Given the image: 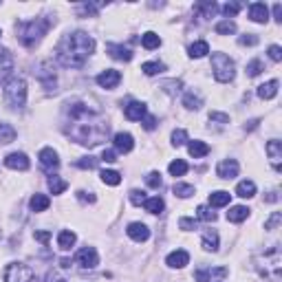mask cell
I'll use <instances>...</instances> for the list:
<instances>
[{
  "instance_id": "17",
  "label": "cell",
  "mask_w": 282,
  "mask_h": 282,
  "mask_svg": "<svg viewBox=\"0 0 282 282\" xmlns=\"http://www.w3.org/2000/svg\"><path fill=\"white\" fill-rule=\"evenodd\" d=\"M249 18L254 22H258V24H264V22L269 20V9L264 2H254L249 4Z\"/></svg>"
},
{
  "instance_id": "60",
  "label": "cell",
  "mask_w": 282,
  "mask_h": 282,
  "mask_svg": "<svg viewBox=\"0 0 282 282\" xmlns=\"http://www.w3.org/2000/svg\"><path fill=\"white\" fill-rule=\"evenodd\" d=\"M258 123H260V119H251V121L245 123V130H254V128L258 126Z\"/></svg>"
},
{
  "instance_id": "34",
  "label": "cell",
  "mask_w": 282,
  "mask_h": 282,
  "mask_svg": "<svg viewBox=\"0 0 282 282\" xmlns=\"http://www.w3.org/2000/svg\"><path fill=\"white\" fill-rule=\"evenodd\" d=\"M99 176H101V181H104L106 185H113V188L121 183V174H119L117 170H101Z\"/></svg>"
},
{
  "instance_id": "3",
  "label": "cell",
  "mask_w": 282,
  "mask_h": 282,
  "mask_svg": "<svg viewBox=\"0 0 282 282\" xmlns=\"http://www.w3.org/2000/svg\"><path fill=\"white\" fill-rule=\"evenodd\" d=\"M48 26H51V20L48 18H35V20H26V22H20L16 26V33H18V40L24 44L26 48H33L40 40L47 35Z\"/></svg>"
},
{
  "instance_id": "8",
  "label": "cell",
  "mask_w": 282,
  "mask_h": 282,
  "mask_svg": "<svg viewBox=\"0 0 282 282\" xmlns=\"http://www.w3.org/2000/svg\"><path fill=\"white\" fill-rule=\"evenodd\" d=\"M238 161L236 159H223V161L216 165V174L220 176V179H234V176H238Z\"/></svg>"
},
{
  "instance_id": "62",
  "label": "cell",
  "mask_w": 282,
  "mask_h": 282,
  "mask_svg": "<svg viewBox=\"0 0 282 282\" xmlns=\"http://www.w3.org/2000/svg\"><path fill=\"white\" fill-rule=\"evenodd\" d=\"M55 282H66V280H55Z\"/></svg>"
},
{
  "instance_id": "41",
  "label": "cell",
  "mask_w": 282,
  "mask_h": 282,
  "mask_svg": "<svg viewBox=\"0 0 282 282\" xmlns=\"http://www.w3.org/2000/svg\"><path fill=\"white\" fill-rule=\"evenodd\" d=\"M196 11H203V16L205 18H210V16H214L216 11H218V4L216 2H201V4H196Z\"/></svg>"
},
{
  "instance_id": "14",
  "label": "cell",
  "mask_w": 282,
  "mask_h": 282,
  "mask_svg": "<svg viewBox=\"0 0 282 282\" xmlns=\"http://www.w3.org/2000/svg\"><path fill=\"white\" fill-rule=\"evenodd\" d=\"M165 262H167V267H172V269H183L185 264H189V254L185 249H176L167 256Z\"/></svg>"
},
{
  "instance_id": "22",
  "label": "cell",
  "mask_w": 282,
  "mask_h": 282,
  "mask_svg": "<svg viewBox=\"0 0 282 282\" xmlns=\"http://www.w3.org/2000/svg\"><path fill=\"white\" fill-rule=\"evenodd\" d=\"M48 205H51V198H48L47 194H33L29 201L31 212H47Z\"/></svg>"
},
{
  "instance_id": "13",
  "label": "cell",
  "mask_w": 282,
  "mask_h": 282,
  "mask_svg": "<svg viewBox=\"0 0 282 282\" xmlns=\"http://www.w3.org/2000/svg\"><path fill=\"white\" fill-rule=\"evenodd\" d=\"M145 104L143 101H130V104L123 108V115H126V119H130V121H141V119L145 117Z\"/></svg>"
},
{
  "instance_id": "42",
  "label": "cell",
  "mask_w": 282,
  "mask_h": 282,
  "mask_svg": "<svg viewBox=\"0 0 282 282\" xmlns=\"http://www.w3.org/2000/svg\"><path fill=\"white\" fill-rule=\"evenodd\" d=\"M97 165H99V159L95 157H82L77 161V167H82V170H95Z\"/></svg>"
},
{
  "instance_id": "48",
  "label": "cell",
  "mask_w": 282,
  "mask_h": 282,
  "mask_svg": "<svg viewBox=\"0 0 282 282\" xmlns=\"http://www.w3.org/2000/svg\"><path fill=\"white\" fill-rule=\"evenodd\" d=\"M145 192H141V189H132L130 192V203L132 205H143V201H145Z\"/></svg>"
},
{
  "instance_id": "5",
  "label": "cell",
  "mask_w": 282,
  "mask_h": 282,
  "mask_svg": "<svg viewBox=\"0 0 282 282\" xmlns=\"http://www.w3.org/2000/svg\"><path fill=\"white\" fill-rule=\"evenodd\" d=\"M4 101L11 108H22L26 104V82L22 77H11L4 84Z\"/></svg>"
},
{
  "instance_id": "35",
  "label": "cell",
  "mask_w": 282,
  "mask_h": 282,
  "mask_svg": "<svg viewBox=\"0 0 282 282\" xmlns=\"http://www.w3.org/2000/svg\"><path fill=\"white\" fill-rule=\"evenodd\" d=\"M66 188H69V183H66L64 179H60V176H55V174L48 176V189H51L53 194H62Z\"/></svg>"
},
{
  "instance_id": "26",
  "label": "cell",
  "mask_w": 282,
  "mask_h": 282,
  "mask_svg": "<svg viewBox=\"0 0 282 282\" xmlns=\"http://www.w3.org/2000/svg\"><path fill=\"white\" fill-rule=\"evenodd\" d=\"M229 198H232L229 192H225V189H216V192L210 194V205L212 207H225V205H229Z\"/></svg>"
},
{
  "instance_id": "43",
  "label": "cell",
  "mask_w": 282,
  "mask_h": 282,
  "mask_svg": "<svg viewBox=\"0 0 282 282\" xmlns=\"http://www.w3.org/2000/svg\"><path fill=\"white\" fill-rule=\"evenodd\" d=\"M188 132L183 130V128H179V130H174L172 132V145H176V148H179V145H183V143H188Z\"/></svg>"
},
{
  "instance_id": "29",
  "label": "cell",
  "mask_w": 282,
  "mask_h": 282,
  "mask_svg": "<svg viewBox=\"0 0 282 282\" xmlns=\"http://www.w3.org/2000/svg\"><path fill=\"white\" fill-rule=\"evenodd\" d=\"M207 53H210V44L205 42V40H198V42L189 44V57H205Z\"/></svg>"
},
{
  "instance_id": "58",
  "label": "cell",
  "mask_w": 282,
  "mask_h": 282,
  "mask_svg": "<svg viewBox=\"0 0 282 282\" xmlns=\"http://www.w3.org/2000/svg\"><path fill=\"white\" fill-rule=\"evenodd\" d=\"M273 18H276V22H282V4L280 2L273 4Z\"/></svg>"
},
{
  "instance_id": "9",
  "label": "cell",
  "mask_w": 282,
  "mask_h": 282,
  "mask_svg": "<svg viewBox=\"0 0 282 282\" xmlns=\"http://www.w3.org/2000/svg\"><path fill=\"white\" fill-rule=\"evenodd\" d=\"M121 82V73L119 70H115V69H108V70H101L99 75H97V84H99L101 88H115L117 84Z\"/></svg>"
},
{
  "instance_id": "45",
  "label": "cell",
  "mask_w": 282,
  "mask_h": 282,
  "mask_svg": "<svg viewBox=\"0 0 282 282\" xmlns=\"http://www.w3.org/2000/svg\"><path fill=\"white\" fill-rule=\"evenodd\" d=\"M280 223H282V214H280V212H273V214L264 220V229H267V232H271V229H276Z\"/></svg>"
},
{
  "instance_id": "27",
  "label": "cell",
  "mask_w": 282,
  "mask_h": 282,
  "mask_svg": "<svg viewBox=\"0 0 282 282\" xmlns=\"http://www.w3.org/2000/svg\"><path fill=\"white\" fill-rule=\"evenodd\" d=\"M143 207H145V212H150V214H161L163 207H165V203H163L161 196H152V198H145Z\"/></svg>"
},
{
  "instance_id": "51",
  "label": "cell",
  "mask_w": 282,
  "mask_h": 282,
  "mask_svg": "<svg viewBox=\"0 0 282 282\" xmlns=\"http://www.w3.org/2000/svg\"><path fill=\"white\" fill-rule=\"evenodd\" d=\"M210 119H212V121H218V123H229V115L218 113V110H212V113H210Z\"/></svg>"
},
{
  "instance_id": "56",
  "label": "cell",
  "mask_w": 282,
  "mask_h": 282,
  "mask_svg": "<svg viewBox=\"0 0 282 282\" xmlns=\"http://www.w3.org/2000/svg\"><path fill=\"white\" fill-rule=\"evenodd\" d=\"M101 161L115 163V161H117V152H115V150H104V152H101Z\"/></svg>"
},
{
  "instance_id": "21",
  "label": "cell",
  "mask_w": 282,
  "mask_h": 282,
  "mask_svg": "<svg viewBox=\"0 0 282 282\" xmlns=\"http://www.w3.org/2000/svg\"><path fill=\"white\" fill-rule=\"evenodd\" d=\"M278 95V79H269L267 84L258 86V97L260 99H273Z\"/></svg>"
},
{
  "instance_id": "49",
  "label": "cell",
  "mask_w": 282,
  "mask_h": 282,
  "mask_svg": "<svg viewBox=\"0 0 282 282\" xmlns=\"http://www.w3.org/2000/svg\"><path fill=\"white\" fill-rule=\"evenodd\" d=\"M181 86H183V84H181L179 79H172V82H165V84H163V88H165L170 95H176V93L181 91Z\"/></svg>"
},
{
  "instance_id": "59",
  "label": "cell",
  "mask_w": 282,
  "mask_h": 282,
  "mask_svg": "<svg viewBox=\"0 0 282 282\" xmlns=\"http://www.w3.org/2000/svg\"><path fill=\"white\" fill-rule=\"evenodd\" d=\"M264 201H267V203H276L278 201V192H276V189H273V192H269L267 196H264Z\"/></svg>"
},
{
  "instance_id": "30",
  "label": "cell",
  "mask_w": 282,
  "mask_h": 282,
  "mask_svg": "<svg viewBox=\"0 0 282 282\" xmlns=\"http://www.w3.org/2000/svg\"><path fill=\"white\" fill-rule=\"evenodd\" d=\"M141 44H143V48L152 51V48H159V47H161V38H159L154 31H148V33L141 35Z\"/></svg>"
},
{
  "instance_id": "40",
  "label": "cell",
  "mask_w": 282,
  "mask_h": 282,
  "mask_svg": "<svg viewBox=\"0 0 282 282\" xmlns=\"http://www.w3.org/2000/svg\"><path fill=\"white\" fill-rule=\"evenodd\" d=\"M262 70H264V64H262V60H258V57L247 64V75H249V77H256V75H260Z\"/></svg>"
},
{
  "instance_id": "2",
  "label": "cell",
  "mask_w": 282,
  "mask_h": 282,
  "mask_svg": "<svg viewBox=\"0 0 282 282\" xmlns=\"http://www.w3.org/2000/svg\"><path fill=\"white\" fill-rule=\"evenodd\" d=\"M93 51H95V40L84 31H73L57 42L55 57L66 69H82L88 57L93 55Z\"/></svg>"
},
{
  "instance_id": "46",
  "label": "cell",
  "mask_w": 282,
  "mask_h": 282,
  "mask_svg": "<svg viewBox=\"0 0 282 282\" xmlns=\"http://www.w3.org/2000/svg\"><path fill=\"white\" fill-rule=\"evenodd\" d=\"M240 9H242V4H238V2H227V4L223 7V13L227 16V20H229V18H234L238 11H240Z\"/></svg>"
},
{
  "instance_id": "55",
  "label": "cell",
  "mask_w": 282,
  "mask_h": 282,
  "mask_svg": "<svg viewBox=\"0 0 282 282\" xmlns=\"http://www.w3.org/2000/svg\"><path fill=\"white\" fill-rule=\"evenodd\" d=\"M77 198L82 203H95L97 201L95 194H93V192H84V189H79V192H77Z\"/></svg>"
},
{
  "instance_id": "10",
  "label": "cell",
  "mask_w": 282,
  "mask_h": 282,
  "mask_svg": "<svg viewBox=\"0 0 282 282\" xmlns=\"http://www.w3.org/2000/svg\"><path fill=\"white\" fill-rule=\"evenodd\" d=\"M40 163H42L44 170L53 172L60 167V159H57V152L53 148H42L40 150Z\"/></svg>"
},
{
  "instance_id": "32",
  "label": "cell",
  "mask_w": 282,
  "mask_h": 282,
  "mask_svg": "<svg viewBox=\"0 0 282 282\" xmlns=\"http://www.w3.org/2000/svg\"><path fill=\"white\" fill-rule=\"evenodd\" d=\"M216 33L218 35H232V33H236V22L234 20H220V22H216Z\"/></svg>"
},
{
  "instance_id": "6",
  "label": "cell",
  "mask_w": 282,
  "mask_h": 282,
  "mask_svg": "<svg viewBox=\"0 0 282 282\" xmlns=\"http://www.w3.org/2000/svg\"><path fill=\"white\" fill-rule=\"evenodd\" d=\"M33 269L24 262H11L4 269V282H33Z\"/></svg>"
},
{
  "instance_id": "7",
  "label": "cell",
  "mask_w": 282,
  "mask_h": 282,
  "mask_svg": "<svg viewBox=\"0 0 282 282\" xmlns=\"http://www.w3.org/2000/svg\"><path fill=\"white\" fill-rule=\"evenodd\" d=\"M75 260H77L84 269H95L97 264H99V256H97L95 247H82V249L77 251V256H75Z\"/></svg>"
},
{
  "instance_id": "63",
  "label": "cell",
  "mask_w": 282,
  "mask_h": 282,
  "mask_svg": "<svg viewBox=\"0 0 282 282\" xmlns=\"http://www.w3.org/2000/svg\"><path fill=\"white\" fill-rule=\"evenodd\" d=\"M0 35H2V33H0Z\"/></svg>"
},
{
  "instance_id": "44",
  "label": "cell",
  "mask_w": 282,
  "mask_h": 282,
  "mask_svg": "<svg viewBox=\"0 0 282 282\" xmlns=\"http://www.w3.org/2000/svg\"><path fill=\"white\" fill-rule=\"evenodd\" d=\"M145 183L150 185L152 189H159L163 185V179H161V172H150L148 176H145Z\"/></svg>"
},
{
  "instance_id": "36",
  "label": "cell",
  "mask_w": 282,
  "mask_h": 282,
  "mask_svg": "<svg viewBox=\"0 0 282 282\" xmlns=\"http://www.w3.org/2000/svg\"><path fill=\"white\" fill-rule=\"evenodd\" d=\"M167 170H170L172 176H183L189 167H188V163H185L183 159H176V161H172L170 165H167Z\"/></svg>"
},
{
  "instance_id": "54",
  "label": "cell",
  "mask_w": 282,
  "mask_h": 282,
  "mask_svg": "<svg viewBox=\"0 0 282 282\" xmlns=\"http://www.w3.org/2000/svg\"><path fill=\"white\" fill-rule=\"evenodd\" d=\"M141 123H143L145 130H154V128H157V117H152V115H145V117L141 119Z\"/></svg>"
},
{
  "instance_id": "16",
  "label": "cell",
  "mask_w": 282,
  "mask_h": 282,
  "mask_svg": "<svg viewBox=\"0 0 282 282\" xmlns=\"http://www.w3.org/2000/svg\"><path fill=\"white\" fill-rule=\"evenodd\" d=\"M135 148V139H132L130 132H117L115 135V150L117 152H130V150Z\"/></svg>"
},
{
  "instance_id": "1",
  "label": "cell",
  "mask_w": 282,
  "mask_h": 282,
  "mask_svg": "<svg viewBox=\"0 0 282 282\" xmlns=\"http://www.w3.org/2000/svg\"><path fill=\"white\" fill-rule=\"evenodd\" d=\"M66 135L79 145L95 148L108 137V121L84 101L66 104Z\"/></svg>"
},
{
  "instance_id": "47",
  "label": "cell",
  "mask_w": 282,
  "mask_h": 282,
  "mask_svg": "<svg viewBox=\"0 0 282 282\" xmlns=\"http://www.w3.org/2000/svg\"><path fill=\"white\" fill-rule=\"evenodd\" d=\"M238 42H240L242 47H256V44H258V35L245 33V35H240V38H238Z\"/></svg>"
},
{
  "instance_id": "53",
  "label": "cell",
  "mask_w": 282,
  "mask_h": 282,
  "mask_svg": "<svg viewBox=\"0 0 282 282\" xmlns=\"http://www.w3.org/2000/svg\"><path fill=\"white\" fill-rule=\"evenodd\" d=\"M269 57H271L273 62H280L282 60V48L278 47V44H271V47H269Z\"/></svg>"
},
{
  "instance_id": "50",
  "label": "cell",
  "mask_w": 282,
  "mask_h": 282,
  "mask_svg": "<svg viewBox=\"0 0 282 282\" xmlns=\"http://www.w3.org/2000/svg\"><path fill=\"white\" fill-rule=\"evenodd\" d=\"M194 278H196V282H212V273H210V269H196Z\"/></svg>"
},
{
  "instance_id": "20",
  "label": "cell",
  "mask_w": 282,
  "mask_h": 282,
  "mask_svg": "<svg viewBox=\"0 0 282 282\" xmlns=\"http://www.w3.org/2000/svg\"><path fill=\"white\" fill-rule=\"evenodd\" d=\"M249 207H245V205H234V207H229V212H227V220L229 223H242V220L249 216Z\"/></svg>"
},
{
  "instance_id": "18",
  "label": "cell",
  "mask_w": 282,
  "mask_h": 282,
  "mask_svg": "<svg viewBox=\"0 0 282 282\" xmlns=\"http://www.w3.org/2000/svg\"><path fill=\"white\" fill-rule=\"evenodd\" d=\"M267 154H269V159H271V163H273V167L276 170H280V161H282V143L278 139H271L267 143Z\"/></svg>"
},
{
  "instance_id": "4",
  "label": "cell",
  "mask_w": 282,
  "mask_h": 282,
  "mask_svg": "<svg viewBox=\"0 0 282 282\" xmlns=\"http://www.w3.org/2000/svg\"><path fill=\"white\" fill-rule=\"evenodd\" d=\"M212 70H214V77L218 79L220 84H229L234 77H236V64L229 55L225 53H214L212 55Z\"/></svg>"
},
{
  "instance_id": "23",
  "label": "cell",
  "mask_w": 282,
  "mask_h": 282,
  "mask_svg": "<svg viewBox=\"0 0 282 282\" xmlns=\"http://www.w3.org/2000/svg\"><path fill=\"white\" fill-rule=\"evenodd\" d=\"M201 245L205 251H218V234H216L214 229H205Z\"/></svg>"
},
{
  "instance_id": "38",
  "label": "cell",
  "mask_w": 282,
  "mask_h": 282,
  "mask_svg": "<svg viewBox=\"0 0 282 282\" xmlns=\"http://www.w3.org/2000/svg\"><path fill=\"white\" fill-rule=\"evenodd\" d=\"M174 194L179 198H189L194 194V185H189V183H174Z\"/></svg>"
},
{
  "instance_id": "25",
  "label": "cell",
  "mask_w": 282,
  "mask_h": 282,
  "mask_svg": "<svg viewBox=\"0 0 282 282\" xmlns=\"http://www.w3.org/2000/svg\"><path fill=\"white\" fill-rule=\"evenodd\" d=\"M188 150H189V154H192L194 159H201V157H205V154L210 152V145H207L205 141L194 139V141H188Z\"/></svg>"
},
{
  "instance_id": "24",
  "label": "cell",
  "mask_w": 282,
  "mask_h": 282,
  "mask_svg": "<svg viewBox=\"0 0 282 282\" xmlns=\"http://www.w3.org/2000/svg\"><path fill=\"white\" fill-rule=\"evenodd\" d=\"M75 240H77V236H75L73 232H69V229H62V232L57 234V247L64 251H69L70 247L75 245Z\"/></svg>"
},
{
  "instance_id": "12",
  "label": "cell",
  "mask_w": 282,
  "mask_h": 282,
  "mask_svg": "<svg viewBox=\"0 0 282 282\" xmlns=\"http://www.w3.org/2000/svg\"><path fill=\"white\" fill-rule=\"evenodd\" d=\"M4 165L11 170H29V157L24 152H11L4 159Z\"/></svg>"
},
{
  "instance_id": "61",
  "label": "cell",
  "mask_w": 282,
  "mask_h": 282,
  "mask_svg": "<svg viewBox=\"0 0 282 282\" xmlns=\"http://www.w3.org/2000/svg\"><path fill=\"white\" fill-rule=\"evenodd\" d=\"M62 267L69 269V267H70V260H66V258H64V260H62Z\"/></svg>"
},
{
  "instance_id": "39",
  "label": "cell",
  "mask_w": 282,
  "mask_h": 282,
  "mask_svg": "<svg viewBox=\"0 0 282 282\" xmlns=\"http://www.w3.org/2000/svg\"><path fill=\"white\" fill-rule=\"evenodd\" d=\"M196 216H198L201 220H205V223H214V220H216V214H214V212H212L207 205H198V207H196Z\"/></svg>"
},
{
  "instance_id": "31",
  "label": "cell",
  "mask_w": 282,
  "mask_h": 282,
  "mask_svg": "<svg viewBox=\"0 0 282 282\" xmlns=\"http://www.w3.org/2000/svg\"><path fill=\"white\" fill-rule=\"evenodd\" d=\"M183 106L188 110H198L203 106V99H201V95H196V93H185V97H183Z\"/></svg>"
},
{
  "instance_id": "28",
  "label": "cell",
  "mask_w": 282,
  "mask_h": 282,
  "mask_svg": "<svg viewBox=\"0 0 282 282\" xmlns=\"http://www.w3.org/2000/svg\"><path fill=\"white\" fill-rule=\"evenodd\" d=\"M236 194L240 198H251L256 194V183L254 181H240V183H238V188H236Z\"/></svg>"
},
{
  "instance_id": "57",
  "label": "cell",
  "mask_w": 282,
  "mask_h": 282,
  "mask_svg": "<svg viewBox=\"0 0 282 282\" xmlns=\"http://www.w3.org/2000/svg\"><path fill=\"white\" fill-rule=\"evenodd\" d=\"M33 236H35V240H40V242H48V240H51V232H44V229H42V232H35Z\"/></svg>"
},
{
  "instance_id": "11",
  "label": "cell",
  "mask_w": 282,
  "mask_h": 282,
  "mask_svg": "<svg viewBox=\"0 0 282 282\" xmlns=\"http://www.w3.org/2000/svg\"><path fill=\"white\" fill-rule=\"evenodd\" d=\"M13 70V55L9 48L0 47V82H4V79L11 75Z\"/></svg>"
},
{
  "instance_id": "19",
  "label": "cell",
  "mask_w": 282,
  "mask_h": 282,
  "mask_svg": "<svg viewBox=\"0 0 282 282\" xmlns=\"http://www.w3.org/2000/svg\"><path fill=\"white\" fill-rule=\"evenodd\" d=\"M106 51L110 53V55L115 57V60H121V62H130L132 60V51L126 47H121V44H106Z\"/></svg>"
},
{
  "instance_id": "52",
  "label": "cell",
  "mask_w": 282,
  "mask_h": 282,
  "mask_svg": "<svg viewBox=\"0 0 282 282\" xmlns=\"http://www.w3.org/2000/svg\"><path fill=\"white\" fill-rule=\"evenodd\" d=\"M179 227L185 229V232H192V229H196V220H194V218H181Z\"/></svg>"
},
{
  "instance_id": "37",
  "label": "cell",
  "mask_w": 282,
  "mask_h": 282,
  "mask_svg": "<svg viewBox=\"0 0 282 282\" xmlns=\"http://www.w3.org/2000/svg\"><path fill=\"white\" fill-rule=\"evenodd\" d=\"M141 70L145 75H157L165 70V64H161V62H145V64H141Z\"/></svg>"
},
{
  "instance_id": "15",
  "label": "cell",
  "mask_w": 282,
  "mask_h": 282,
  "mask_svg": "<svg viewBox=\"0 0 282 282\" xmlns=\"http://www.w3.org/2000/svg\"><path fill=\"white\" fill-rule=\"evenodd\" d=\"M126 232H128V236L137 242H143L150 238V229H148V225H143V223H130Z\"/></svg>"
},
{
  "instance_id": "33",
  "label": "cell",
  "mask_w": 282,
  "mask_h": 282,
  "mask_svg": "<svg viewBox=\"0 0 282 282\" xmlns=\"http://www.w3.org/2000/svg\"><path fill=\"white\" fill-rule=\"evenodd\" d=\"M13 139H16V128L9 123H0V143H11Z\"/></svg>"
}]
</instances>
